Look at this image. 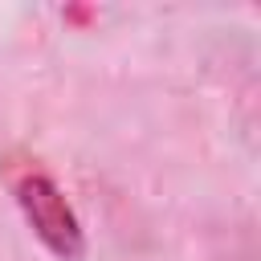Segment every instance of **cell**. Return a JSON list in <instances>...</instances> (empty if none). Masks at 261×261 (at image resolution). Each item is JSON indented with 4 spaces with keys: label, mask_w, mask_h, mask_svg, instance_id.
<instances>
[{
    "label": "cell",
    "mask_w": 261,
    "mask_h": 261,
    "mask_svg": "<svg viewBox=\"0 0 261 261\" xmlns=\"http://www.w3.org/2000/svg\"><path fill=\"white\" fill-rule=\"evenodd\" d=\"M12 192H16V204L24 208L29 224L37 228V237L65 261H77L82 257V224L73 216V208L65 204L61 188L45 175V171H20L12 179Z\"/></svg>",
    "instance_id": "obj_1"
}]
</instances>
